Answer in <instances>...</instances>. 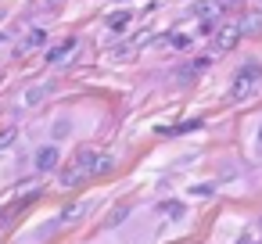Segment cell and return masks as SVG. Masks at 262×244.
<instances>
[{
  "mask_svg": "<svg viewBox=\"0 0 262 244\" xmlns=\"http://www.w3.org/2000/svg\"><path fill=\"white\" fill-rule=\"evenodd\" d=\"M94 165H97V154L90 151V147H83V151H76V158L65 165V172H61V183L65 187H76L86 172H94Z\"/></svg>",
  "mask_w": 262,
  "mask_h": 244,
  "instance_id": "cell-1",
  "label": "cell"
},
{
  "mask_svg": "<svg viewBox=\"0 0 262 244\" xmlns=\"http://www.w3.org/2000/svg\"><path fill=\"white\" fill-rule=\"evenodd\" d=\"M258 76H262V69H258V65H244V69L233 76V83H230V97H233V101H244V97H251V90H255Z\"/></svg>",
  "mask_w": 262,
  "mask_h": 244,
  "instance_id": "cell-2",
  "label": "cell"
},
{
  "mask_svg": "<svg viewBox=\"0 0 262 244\" xmlns=\"http://www.w3.org/2000/svg\"><path fill=\"white\" fill-rule=\"evenodd\" d=\"M237 40H241V26H226L223 33H215V47H219V51L237 47Z\"/></svg>",
  "mask_w": 262,
  "mask_h": 244,
  "instance_id": "cell-3",
  "label": "cell"
},
{
  "mask_svg": "<svg viewBox=\"0 0 262 244\" xmlns=\"http://www.w3.org/2000/svg\"><path fill=\"white\" fill-rule=\"evenodd\" d=\"M54 165H58V147H54V144L40 147V154H36V169H40V172H51Z\"/></svg>",
  "mask_w": 262,
  "mask_h": 244,
  "instance_id": "cell-4",
  "label": "cell"
},
{
  "mask_svg": "<svg viewBox=\"0 0 262 244\" xmlns=\"http://www.w3.org/2000/svg\"><path fill=\"white\" fill-rule=\"evenodd\" d=\"M83 215H86V201H72V205L61 208V223H76V219H83Z\"/></svg>",
  "mask_w": 262,
  "mask_h": 244,
  "instance_id": "cell-5",
  "label": "cell"
},
{
  "mask_svg": "<svg viewBox=\"0 0 262 244\" xmlns=\"http://www.w3.org/2000/svg\"><path fill=\"white\" fill-rule=\"evenodd\" d=\"M262 33V15H244L241 18V36H258Z\"/></svg>",
  "mask_w": 262,
  "mask_h": 244,
  "instance_id": "cell-6",
  "label": "cell"
},
{
  "mask_svg": "<svg viewBox=\"0 0 262 244\" xmlns=\"http://www.w3.org/2000/svg\"><path fill=\"white\" fill-rule=\"evenodd\" d=\"M129 22H133L129 11H115V15H108V29H112V33H126Z\"/></svg>",
  "mask_w": 262,
  "mask_h": 244,
  "instance_id": "cell-7",
  "label": "cell"
},
{
  "mask_svg": "<svg viewBox=\"0 0 262 244\" xmlns=\"http://www.w3.org/2000/svg\"><path fill=\"white\" fill-rule=\"evenodd\" d=\"M69 51H76V40H72V36H69V40H61L58 47H51V51H47V61H65V54H69Z\"/></svg>",
  "mask_w": 262,
  "mask_h": 244,
  "instance_id": "cell-8",
  "label": "cell"
},
{
  "mask_svg": "<svg viewBox=\"0 0 262 244\" xmlns=\"http://www.w3.org/2000/svg\"><path fill=\"white\" fill-rule=\"evenodd\" d=\"M115 169V158L112 154H97V165H94V176H108Z\"/></svg>",
  "mask_w": 262,
  "mask_h": 244,
  "instance_id": "cell-9",
  "label": "cell"
},
{
  "mask_svg": "<svg viewBox=\"0 0 262 244\" xmlns=\"http://www.w3.org/2000/svg\"><path fill=\"white\" fill-rule=\"evenodd\" d=\"M43 40H47V33H43V29H33V33L22 40V51H33V47H40Z\"/></svg>",
  "mask_w": 262,
  "mask_h": 244,
  "instance_id": "cell-10",
  "label": "cell"
},
{
  "mask_svg": "<svg viewBox=\"0 0 262 244\" xmlns=\"http://www.w3.org/2000/svg\"><path fill=\"white\" fill-rule=\"evenodd\" d=\"M126 212H129V205H119V208H115V212L104 219V226H108V230H112V226H119V223L126 219Z\"/></svg>",
  "mask_w": 262,
  "mask_h": 244,
  "instance_id": "cell-11",
  "label": "cell"
},
{
  "mask_svg": "<svg viewBox=\"0 0 262 244\" xmlns=\"http://www.w3.org/2000/svg\"><path fill=\"white\" fill-rule=\"evenodd\" d=\"M11 140H15V126L0 129V151H4V147H11Z\"/></svg>",
  "mask_w": 262,
  "mask_h": 244,
  "instance_id": "cell-12",
  "label": "cell"
},
{
  "mask_svg": "<svg viewBox=\"0 0 262 244\" xmlns=\"http://www.w3.org/2000/svg\"><path fill=\"white\" fill-rule=\"evenodd\" d=\"M43 94H47V86H36V90L26 97V104H40V101H43Z\"/></svg>",
  "mask_w": 262,
  "mask_h": 244,
  "instance_id": "cell-13",
  "label": "cell"
},
{
  "mask_svg": "<svg viewBox=\"0 0 262 244\" xmlns=\"http://www.w3.org/2000/svg\"><path fill=\"white\" fill-rule=\"evenodd\" d=\"M198 15H201V18H212V15H215V4H198Z\"/></svg>",
  "mask_w": 262,
  "mask_h": 244,
  "instance_id": "cell-14",
  "label": "cell"
},
{
  "mask_svg": "<svg viewBox=\"0 0 262 244\" xmlns=\"http://www.w3.org/2000/svg\"><path fill=\"white\" fill-rule=\"evenodd\" d=\"M162 212H165V215H183V208H180V205H162Z\"/></svg>",
  "mask_w": 262,
  "mask_h": 244,
  "instance_id": "cell-15",
  "label": "cell"
},
{
  "mask_svg": "<svg viewBox=\"0 0 262 244\" xmlns=\"http://www.w3.org/2000/svg\"><path fill=\"white\" fill-rule=\"evenodd\" d=\"M255 230H258V244H262V219H258V226H255Z\"/></svg>",
  "mask_w": 262,
  "mask_h": 244,
  "instance_id": "cell-16",
  "label": "cell"
},
{
  "mask_svg": "<svg viewBox=\"0 0 262 244\" xmlns=\"http://www.w3.org/2000/svg\"><path fill=\"white\" fill-rule=\"evenodd\" d=\"M258 144H262V126H258Z\"/></svg>",
  "mask_w": 262,
  "mask_h": 244,
  "instance_id": "cell-17",
  "label": "cell"
},
{
  "mask_svg": "<svg viewBox=\"0 0 262 244\" xmlns=\"http://www.w3.org/2000/svg\"><path fill=\"white\" fill-rule=\"evenodd\" d=\"M226 4H241V0H226Z\"/></svg>",
  "mask_w": 262,
  "mask_h": 244,
  "instance_id": "cell-18",
  "label": "cell"
}]
</instances>
